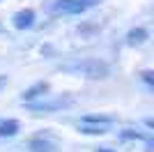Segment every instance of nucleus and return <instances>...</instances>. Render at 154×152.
I'll return each mask as SVG.
<instances>
[{"label": "nucleus", "mask_w": 154, "mask_h": 152, "mask_svg": "<svg viewBox=\"0 0 154 152\" xmlns=\"http://www.w3.org/2000/svg\"><path fill=\"white\" fill-rule=\"evenodd\" d=\"M94 152H115V150H110V147H99V150H94Z\"/></svg>", "instance_id": "obj_12"}, {"label": "nucleus", "mask_w": 154, "mask_h": 152, "mask_svg": "<svg viewBox=\"0 0 154 152\" xmlns=\"http://www.w3.org/2000/svg\"><path fill=\"white\" fill-rule=\"evenodd\" d=\"M92 5H97V0H55L53 12L55 14H83Z\"/></svg>", "instance_id": "obj_3"}, {"label": "nucleus", "mask_w": 154, "mask_h": 152, "mask_svg": "<svg viewBox=\"0 0 154 152\" xmlns=\"http://www.w3.org/2000/svg\"><path fill=\"white\" fill-rule=\"evenodd\" d=\"M48 90H51V85H48V83H46V81H39V83H35V85H30L28 90H23L21 101H23V104H28V101H35V99H39V97H44Z\"/></svg>", "instance_id": "obj_5"}, {"label": "nucleus", "mask_w": 154, "mask_h": 152, "mask_svg": "<svg viewBox=\"0 0 154 152\" xmlns=\"http://www.w3.org/2000/svg\"><path fill=\"white\" fill-rule=\"evenodd\" d=\"M12 23H14L16 30H28V28L35 25V12L32 9H19V12L14 14Z\"/></svg>", "instance_id": "obj_6"}, {"label": "nucleus", "mask_w": 154, "mask_h": 152, "mask_svg": "<svg viewBox=\"0 0 154 152\" xmlns=\"http://www.w3.org/2000/svg\"><path fill=\"white\" fill-rule=\"evenodd\" d=\"M5 85H7V76H0V90L5 88Z\"/></svg>", "instance_id": "obj_11"}, {"label": "nucleus", "mask_w": 154, "mask_h": 152, "mask_svg": "<svg viewBox=\"0 0 154 152\" xmlns=\"http://www.w3.org/2000/svg\"><path fill=\"white\" fill-rule=\"evenodd\" d=\"M110 125H113L110 118H103V115H88V118H83V122H81L78 129L83 134H90V136H99V134L108 131Z\"/></svg>", "instance_id": "obj_2"}, {"label": "nucleus", "mask_w": 154, "mask_h": 152, "mask_svg": "<svg viewBox=\"0 0 154 152\" xmlns=\"http://www.w3.org/2000/svg\"><path fill=\"white\" fill-rule=\"evenodd\" d=\"M127 39H129V44H143L147 39V30L145 28H134V30H129Z\"/></svg>", "instance_id": "obj_8"}, {"label": "nucleus", "mask_w": 154, "mask_h": 152, "mask_svg": "<svg viewBox=\"0 0 154 152\" xmlns=\"http://www.w3.org/2000/svg\"><path fill=\"white\" fill-rule=\"evenodd\" d=\"M64 71L71 76H83V78H90V81H99V78H106L110 74V67L101 60L88 58V60H81L76 65H67Z\"/></svg>", "instance_id": "obj_1"}, {"label": "nucleus", "mask_w": 154, "mask_h": 152, "mask_svg": "<svg viewBox=\"0 0 154 152\" xmlns=\"http://www.w3.org/2000/svg\"><path fill=\"white\" fill-rule=\"evenodd\" d=\"M143 81L147 83V85H154V74L152 71H143Z\"/></svg>", "instance_id": "obj_10"}, {"label": "nucleus", "mask_w": 154, "mask_h": 152, "mask_svg": "<svg viewBox=\"0 0 154 152\" xmlns=\"http://www.w3.org/2000/svg\"><path fill=\"white\" fill-rule=\"evenodd\" d=\"M71 104H74L71 97H55V99H44V101H28V108L35 113H42V111L46 113V111H62Z\"/></svg>", "instance_id": "obj_4"}, {"label": "nucleus", "mask_w": 154, "mask_h": 152, "mask_svg": "<svg viewBox=\"0 0 154 152\" xmlns=\"http://www.w3.org/2000/svg\"><path fill=\"white\" fill-rule=\"evenodd\" d=\"M19 134V122L16 120H0V138H12Z\"/></svg>", "instance_id": "obj_7"}, {"label": "nucleus", "mask_w": 154, "mask_h": 152, "mask_svg": "<svg viewBox=\"0 0 154 152\" xmlns=\"http://www.w3.org/2000/svg\"><path fill=\"white\" fill-rule=\"evenodd\" d=\"M30 147L35 152H53V143H46V141H32Z\"/></svg>", "instance_id": "obj_9"}]
</instances>
